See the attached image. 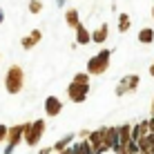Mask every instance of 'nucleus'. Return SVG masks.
<instances>
[{"mask_svg":"<svg viewBox=\"0 0 154 154\" xmlns=\"http://www.w3.org/2000/svg\"><path fill=\"white\" fill-rule=\"evenodd\" d=\"M45 130H47L45 119H38V121H34V123H27L25 125V143H27L29 147H36L40 143L42 134H45Z\"/></svg>","mask_w":154,"mask_h":154,"instance_id":"7ed1b4c3","label":"nucleus"},{"mask_svg":"<svg viewBox=\"0 0 154 154\" xmlns=\"http://www.w3.org/2000/svg\"><path fill=\"white\" fill-rule=\"evenodd\" d=\"M139 150H141V154L143 152H152L154 150V134L150 132L147 136H143V139L139 141Z\"/></svg>","mask_w":154,"mask_h":154,"instance_id":"4468645a","label":"nucleus"},{"mask_svg":"<svg viewBox=\"0 0 154 154\" xmlns=\"http://www.w3.org/2000/svg\"><path fill=\"white\" fill-rule=\"evenodd\" d=\"M25 125H27V123L9 127L7 143H5V154H11V152L16 150V147H18V143H20V141H25Z\"/></svg>","mask_w":154,"mask_h":154,"instance_id":"20e7f679","label":"nucleus"},{"mask_svg":"<svg viewBox=\"0 0 154 154\" xmlns=\"http://www.w3.org/2000/svg\"><path fill=\"white\" fill-rule=\"evenodd\" d=\"M29 11L31 14H40L42 11V2L40 0H29Z\"/></svg>","mask_w":154,"mask_h":154,"instance_id":"6ab92c4d","label":"nucleus"},{"mask_svg":"<svg viewBox=\"0 0 154 154\" xmlns=\"http://www.w3.org/2000/svg\"><path fill=\"white\" fill-rule=\"evenodd\" d=\"M152 18H154V7H152Z\"/></svg>","mask_w":154,"mask_h":154,"instance_id":"7c9ffc66","label":"nucleus"},{"mask_svg":"<svg viewBox=\"0 0 154 154\" xmlns=\"http://www.w3.org/2000/svg\"><path fill=\"white\" fill-rule=\"evenodd\" d=\"M63 112V100L58 96H47L45 98V114L47 116H58Z\"/></svg>","mask_w":154,"mask_h":154,"instance_id":"0eeeda50","label":"nucleus"},{"mask_svg":"<svg viewBox=\"0 0 154 154\" xmlns=\"http://www.w3.org/2000/svg\"><path fill=\"white\" fill-rule=\"evenodd\" d=\"M76 42H78V45H89V42H92V34L87 31L85 25H78V29H76Z\"/></svg>","mask_w":154,"mask_h":154,"instance_id":"9b49d317","label":"nucleus"},{"mask_svg":"<svg viewBox=\"0 0 154 154\" xmlns=\"http://www.w3.org/2000/svg\"><path fill=\"white\" fill-rule=\"evenodd\" d=\"M105 145L107 150H114L119 145V127H105Z\"/></svg>","mask_w":154,"mask_h":154,"instance_id":"1a4fd4ad","label":"nucleus"},{"mask_svg":"<svg viewBox=\"0 0 154 154\" xmlns=\"http://www.w3.org/2000/svg\"><path fill=\"white\" fill-rule=\"evenodd\" d=\"M139 83H141V78L136 76V74H130V76H125L123 81L116 85V96H123V94H127V92H134V89L139 87Z\"/></svg>","mask_w":154,"mask_h":154,"instance_id":"423d86ee","label":"nucleus"},{"mask_svg":"<svg viewBox=\"0 0 154 154\" xmlns=\"http://www.w3.org/2000/svg\"><path fill=\"white\" fill-rule=\"evenodd\" d=\"M20 42H23V49H27V51H29V49H34V45H36V42L31 40V36H25V38L20 40Z\"/></svg>","mask_w":154,"mask_h":154,"instance_id":"412c9836","label":"nucleus"},{"mask_svg":"<svg viewBox=\"0 0 154 154\" xmlns=\"http://www.w3.org/2000/svg\"><path fill=\"white\" fill-rule=\"evenodd\" d=\"M2 20H5V14H2V9H0V23H2Z\"/></svg>","mask_w":154,"mask_h":154,"instance_id":"c85d7f7f","label":"nucleus"},{"mask_svg":"<svg viewBox=\"0 0 154 154\" xmlns=\"http://www.w3.org/2000/svg\"><path fill=\"white\" fill-rule=\"evenodd\" d=\"M107 36H109V29H107V25H100V27L92 34V42H96V45H103L105 40H107Z\"/></svg>","mask_w":154,"mask_h":154,"instance_id":"f8f14e48","label":"nucleus"},{"mask_svg":"<svg viewBox=\"0 0 154 154\" xmlns=\"http://www.w3.org/2000/svg\"><path fill=\"white\" fill-rule=\"evenodd\" d=\"M132 141V125H121L119 127V145L125 147Z\"/></svg>","mask_w":154,"mask_h":154,"instance_id":"9d476101","label":"nucleus"},{"mask_svg":"<svg viewBox=\"0 0 154 154\" xmlns=\"http://www.w3.org/2000/svg\"><path fill=\"white\" fill-rule=\"evenodd\" d=\"M127 29H130V16H127V14H121V16H119V31L123 34V31H127Z\"/></svg>","mask_w":154,"mask_h":154,"instance_id":"a211bd4d","label":"nucleus"},{"mask_svg":"<svg viewBox=\"0 0 154 154\" xmlns=\"http://www.w3.org/2000/svg\"><path fill=\"white\" fill-rule=\"evenodd\" d=\"M150 114L154 116V100H152V107H150Z\"/></svg>","mask_w":154,"mask_h":154,"instance_id":"cd10ccee","label":"nucleus"},{"mask_svg":"<svg viewBox=\"0 0 154 154\" xmlns=\"http://www.w3.org/2000/svg\"><path fill=\"white\" fill-rule=\"evenodd\" d=\"M143 154H152V152H143Z\"/></svg>","mask_w":154,"mask_h":154,"instance_id":"2f4dec72","label":"nucleus"},{"mask_svg":"<svg viewBox=\"0 0 154 154\" xmlns=\"http://www.w3.org/2000/svg\"><path fill=\"white\" fill-rule=\"evenodd\" d=\"M58 154H74V152H72V147H67V150H63V152H58Z\"/></svg>","mask_w":154,"mask_h":154,"instance_id":"a878e982","label":"nucleus"},{"mask_svg":"<svg viewBox=\"0 0 154 154\" xmlns=\"http://www.w3.org/2000/svg\"><path fill=\"white\" fill-rule=\"evenodd\" d=\"M72 141H74V134H67V136H63L60 141H56L54 145H51V150H54L56 154L58 152H63V150H67V147L72 145Z\"/></svg>","mask_w":154,"mask_h":154,"instance_id":"ddd939ff","label":"nucleus"},{"mask_svg":"<svg viewBox=\"0 0 154 154\" xmlns=\"http://www.w3.org/2000/svg\"><path fill=\"white\" fill-rule=\"evenodd\" d=\"M51 152H54L51 147H42V150H40V154H51Z\"/></svg>","mask_w":154,"mask_h":154,"instance_id":"b1692460","label":"nucleus"},{"mask_svg":"<svg viewBox=\"0 0 154 154\" xmlns=\"http://www.w3.org/2000/svg\"><path fill=\"white\" fill-rule=\"evenodd\" d=\"M7 134H9V127L0 125V143H7Z\"/></svg>","mask_w":154,"mask_h":154,"instance_id":"4be33fe9","label":"nucleus"},{"mask_svg":"<svg viewBox=\"0 0 154 154\" xmlns=\"http://www.w3.org/2000/svg\"><path fill=\"white\" fill-rule=\"evenodd\" d=\"M74 81H76V83H83V85H89V74H87V72H78L76 76H74Z\"/></svg>","mask_w":154,"mask_h":154,"instance_id":"aec40b11","label":"nucleus"},{"mask_svg":"<svg viewBox=\"0 0 154 154\" xmlns=\"http://www.w3.org/2000/svg\"><path fill=\"white\" fill-rule=\"evenodd\" d=\"M25 87V72L20 65H11L7 69V74H5V89H7L11 96H16V94H20Z\"/></svg>","mask_w":154,"mask_h":154,"instance_id":"f257e3e1","label":"nucleus"},{"mask_svg":"<svg viewBox=\"0 0 154 154\" xmlns=\"http://www.w3.org/2000/svg\"><path fill=\"white\" fill-rule=\"evenodd\" d=\"M72 152H74V154H94L92 145H89V141H81V143H76V145L72 147Z\"/></svg>","mask_w":154,"mask_h":154,"instance_id":"f3484780","label":"nucleus"},{"mask_svg":"<svg viewBox=\"0 0 154 154\" xmlns=\"http://www.w3.org/2000/svg\"><path fill=\"white\" fill-rule=\"evenodd\" d=\"M139 42H143V45H150V42H154V29L152 27H145L139 31Z\"/></svg>","mask_w":154,"mask_h":154,"instance_id":"2eb2a0df","label":"nucleus"},{"mask_svg":"<svg viewBox=\"0 0 154 154\" xmlns=\"http://www.w3.org/2000/svg\"><path fill=\"white\" fill-rule=\"evenodd\" d=\"M87 94H89V85H83V83H76V81H72L67 85V96H69L72 103L87 100Z\"/></svg>","mask_w":154,"mask_h":154,"instance_id":"39448f33","label":"nucleus"},{"mask_svg":"<svg viewBox=\"0 0 154 154\" xmlns=\"http://www.w3.org/2000/svg\"><path fill=\"white\" fill-rule=\"evenodd\" d=\"M152 154H154V150H152Z\"/></svg>","mask_w":154,"mask_h":154,"instance_id":"473e14b6","label":"nucleus"},{"mask_svg":"<svg viewBox=\"0 0 154 154\" xmlns=\"http://www.w3.org/2000/svg\"><path fill=\"white\" fill-rule=\"evenodd\" d=\"M29 36H31V40H34V42H36V45H38V40L42 38V34H40V29H34V31H31V34H29Z\"/></svg>","mask_w":154,"mask_h":154,"instance_id":"5701e85b","label":"nucleus"},{"mask_svg":"<svg viewBox=\"0 0 154 154\" xmlns=\"http://www.w3.org/2000/svg\"><path fill=\"white\" fill-rule=\"evenodd\" d=\"M109 56H112V51H109V49H100L92 60H87V74H89V76H100V74L107 72Z\"/></svg>","mask_w":154,"mask_h":154,"instance_id":"f03ea898","label":"nucleus"},{"mask_svg":"<svg viewBox=\"0 0 154 154\" xmlns=\"http://www.w3.org/2000/svg\"><path fill=\"white\" fill-rule=\"evenodd\" d=\"M65 20H67V25H69V27H74V29H78V25H81L76 9H67V11H65Z\"/></svg>","mask_w":154,"mask_h":154,"instance_id":"dca6fc26","label":"nucleus"},{"mask_svg":"<svg viewBox=\"0 0 154 154\" xmlns=\"http://www.w3.org/2000/svg\"><path fill=\"white\" fill-rule=\"evenodd\" d=\"M63 2H65V0H58V5H63Z\"/></svg>","mask_w":154,"mask_h":154,"instance_id":"c756f323","label":"nucleus"},{"mask_svg":"<svg viewBox=\"0 0 154 154\" xmlns=\"http://www.w3.org/2000/svg\"><path fill=\"white\" fill-rule=\"evenodd\" d=\"M150 76L154 78V63H152V65H150Z\"/></svg>","mask_w":154,"mask_h":154,"instance_id":"bb28decb","label":"nucleus"},{"mask_svg":"<svg viewBox=\"0 0 154 154\" xmlns=\"http://www.w3.org/2000/svg\"><path fill=\"white\" fill-rule=\"evenodd\" d=\"M150 132H152V134H154V116H152V119H150Z\"/></svg>","mask_w":154,"mask_h":154,"instance_id":"393cba45","label":"nucleus"},{"mask_svg":"<svg viewBox=\"0 0 154 154\" xmlns=\"http://www.w3.org/2000/svg\"><path fill=\"white\" fill-rule=\"evenodd\" d=\"M147 134H150V121H141V123H136L132 127V141H136V143Z\"/></svg>","mask_w":154,"mask_h":154,"instance_id":"6e6552de","label":"nucleus"}]
</instances>
